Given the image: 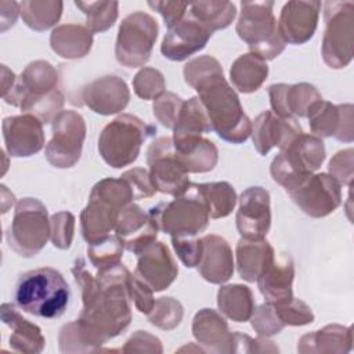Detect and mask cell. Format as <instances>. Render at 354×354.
I'll use <instances>...</instances> for the list:
<instances>
[{
    "mask_svg": "<svg viewBox=\"0 0 354 354\" xmlns=\"http://www.w3.org/2000/svg\"><path fill=\"white\" fill-rule=\"evenodd\" d=\"M72 274L83 300L80 315L73 321L75 333L84 353L95 351L130 325L131 274L119 263L93 277L83 259L75 261Z\"/></svg>",
    "mask_w": 354,
    "mask_h": 354,
    "instance_id": "obj_1",
    "label": "cell"
},
{
    "mask_svg": "<svg viewBox=\"0 0 354 354\" xmlns=\"http://www.w3.org/2000/svg\"><path fill=\"white\" fill-rule=\"evenodd\" d=\"M184 79L198 93L212 131L232 144L248 140L252 123L241 105L235 90L224 77L220 62L210 55H201L184 66Z\"/></svg>",
    "mask_w": 354,
    "mask_h": 354,
    "instance_id": "obj_2",
    "label": "cell"
},
{
    "mask_svg": "<svg viewBox=\"0 0 354 354\" xmlns=\"http://www.w3.org/2000/svg\"><path fill=\"white\" fill-rule=\"evenodd\" d=\"M3 100L36 116L41 123L53 122L65 102L64 94L58 88L55 68L43 59L30 62L17 77L12 88L3 95Z\"/></svg>",
    "mask_w": 354,
    "mask_h": 354,
    "instance_id": "obj_3",
    "label": "cell"
},
{
    "mask_svg": "<svg viewBox=\"0 0 354 354\" xmlns=\"http://www.w3.org/2000/svg\"><path fill=\"white\" fill-rule=\"evenodd\" d=\"M71 289L62 274L50 267L26 271L19 275L15 289V304L39 318H58L68 308Z\"/></svg>",
    "mask_w": 354,
    "mask_h": 354,
    "instance_id": "obj_4",
    "label": "cell"
},
{
    "mask_svg": "<svg viewBox=\"0 0 354 354\" xmlns=\"http://www.w3.org/2000/svg\"><path fill=\"white\" fill-rule=\"evenodd\" d=\"M133 201L131 188L122 177L98 181L80 213V231L84 241L90 245L109 236V232L115 230L119 213Z\"/></svg>",
    "mask_w": 354,
    "mask_h": 354,
    "instance_id": "obj_5",
    "label": "cell"
},
{
    "mask_svg": "<svg viewBox=\"0 0 354 354\" xmlns=\"http://www.w3.org/2000/svg\"><path fill=\"white\" fill-rule=\"evenodd\" d=\"M156 134V127L140 118L122 113L108 123L98 137V152L113 169L131 165L140 155L141 145Z\"/></svg>",
    "mask_w": 354,
    "mask_h": 354,
    "instance_id": "obj_6",
    "label": "cell"
},
{
    "mask_svg": "<svg viewBox=\"0 0 354 354\" xmlns=\"http://www.w3.org/2000/svg\"><path fill=\"white\" fill-rule=\"evenodd\" d=\"M274 1H241V15L236 22L238 36L249 46L250 53L264 61L274 59L283 48L277 19L272 14Z\"/></svg>",
    "mask_w": 354,
    "mask_h": 354,
    "instance_id": "obj_7",
    "label": "cell"
},
{
    "mask_svg": "<svg viewBox=\"0 0 354 354\" xmlns=\"http://www.w3.org/2000/svg\"><path fill=\"white\" fill-rule=\"evenodd\" d=\"M324 160V141L314 134L300 133L274 158L270 171L272 180L289 191L304 177L318 170Z\"/></svg>",
    "mask_w": 354,
    "mask_h": 354,
    "instance_id": "obj_8",
    "label": "cell"
},
{
    "mask_svg": "<svg viewBox=\"0 0 354 354\" xmlns=\"http://www.w3.org/2000/svg\"><path fill=\"white\" fill-rule=\"evenodd\" d=\"M149 212L159 228L171 238H192L206 230L210 218L196 184H189L183 195L167 203L160 202Z\"/></svg>",
    "mask_w": 354,
    "mask_h": 354,
    "instance_id": "obj_9",
    "label": "cell"
},
{
    "mask_svg": "<svg viewBox=\"0 0 354 354\" xmlns=\"http://www.w3.org/2000/svg\"><path fill=\"white\" fill-rule=\"evenodd\" d=\"M51 235L46 206L35 198L19 199L11 225L6 232L8 246L22 257L36 256Z\"/></svg>",
    "mask_w": 354,
    "mask_h": 354,
    "instance_id": "obj_10",
    "label": "cell"
},
{
    "mask_svg": "<svg viewBox=\"0 0 354 354\" xmlns=\"http://www.w3.org/2000/svg\"><path fill=\"white\" fill-rule=\"evenodd\" d=\"M324 10L326 29L322 39V58L329 68L340 69L353 59L354 3L326 1Z\"/></svg>",
    "mask_w": 354,
    "mask_h": 354,
    "instance_id": "obj_11",
    "label": "cell"
},
{
    "mask_svg": "<svg viewBox=\"0 0 354 354\" xmlns=\"http://www.w3.org/2000/svg\"><path fill=\"white\" fill-rule=\"evenodd\" d=\"M158 24L147 12L136 11L127 15L118 30L115 57L127 68L144 66L158 37Z\"/></svg>",
    "mask_w": 354,
    "mask_h": 354,
    "instance_id": "obj_12",
    "label": "cell"
},
{
    "mask_svg": "<svg viewBox=\"0 0 354 354\" xmlns=\"http://www.w3.org/2000/svg\"><path fill=\"white\" fill-rule=\"evenodd\" d=\"M53 137L46 147V159L58 169L75 166L82 155L86 123L75 111H61L53 119Z\"/></svg>",
    "mask_w": 354,
    "mask_h": 354,
    "instance_id": "obj_13",
    "label": "cell"
},
{
    "mask_svg": "<svg viewBox=\"0 0 354 354\" xmlns=\"http://www.w3.org/2000/svg\"><path fill=\"white\" fill-rule=\"evenodd\" d=\"M149 177L156 191L174 198L183 195L189 187L187 169L178 160L171 137H159L147 151Z\"/></svg>",
    "mask_w": 354,
    "mask_h": 354,
    "instance_id": "obj_14",
    "label": "cell"
},
{
    "mask_svg": "<svg viewBox=\"0 0 354 354\" xmlns=\"http://www.w3.org/2000/svg\"><path fill=\"white\" fill-rule=\"evenodd\" d=\"M342 185L326 173H311L286 191L303 213L321 218L335 212L342 203Z\"/></svg>",
    "mask_w": 354,
    "mask_h": 354,
    "instance_id": "obj_15",
    "label": "cell"
},
{
    "mask_svg": "<svg viewBox=\"0 0 354 354\" xmlns=\"http://www.w3.org/2000/svg\"><path fill=\"white\" fill-rule=\"evenodd\" d=\"M236 230L245 239H263L271 227L270 194L261 187H249L239 196Z\"/></svg>",
    "mask_w": 354,
    "mask_h": 354,
    "instance_id": "obj_16",
    "label": "cell"
},
{
    "mask_svg": "<svg viewBox=\"0 0 354 354\" xmlns=\"http://www.w3.org/2000/svg\"><path fill=\"white\" fill-rule=\"evenodd\" d=\"M212 35L213 32L207 26L188 14L169 28L160 44V53L170 61H184L205 48Z\"/></svg>",
    "mask_w": 354,
    "mask_h": 354,
    "instance_id": "obj_17",
    "label": "cell"
},
{
    "mask_svg": "<svg viewBox=\"0 0 354 354\" xmlns=\"http://www.w3.org/2000/svg\"><path fill=\"white\" fill-rule=\"evenodd\" d=\"M306 118L317 137H335L339 141H353V105H333L319 100L310 105Z\"/></svg>",
    "mask_w": 354,
    "mask_h": 354,
    "instance_id": "obj_18",
    "label": "cell"
},
{
    "mask_svg": "<svg viewBox=\"0 0 354 354\" xmlns=\"http://www.w3.org/2000/svg\"><path fill=\"white\" fill-rule=\"evenodd\" d=\"M159 230V224L151 212H144L138 205L130 203L119 213L115 235L126 250L138 254L156 239Z\"/></svg>",
    "mask_w": 354,
    "mask_h": 354,
    "instance_id": "obj_19",
    "label": "cell"
},
{
    "mask_svg": "<svg viewBox=\"0 0 354 354\" xmlns=\"http://www.w3.org/2000/svg\"><path fill=\"white\" fill-rule=\"evenodd\" d=\"M134 274L141 278L153 292L169 288L178 275V267L169 248L163 242L153 241L138 254Z\"/></svg>",
    "mask_w": 354,
    "mask_h": 354,
    "instance_id": "obj_20",
    "label": "cell"
},
{
    "mask_svg": "<svg viewBox=\"0 0 354 354\" xmlns=\"http://www.w3.org/2000/svg\"><path fill=\"white\" fill-rule=\"evenodd\" d=\"M1 129L10 156L28 158L44 147L43 123L30 113L4 118Z\"/></svg>",
    "mask_w": 354,
    "mask_h": 354,
    "instance_id": "obj_21",
    "label": "cell"
},
{
    "mask_svg": "<svg viewBox=\"0 0 354 354\" xmlns=\"http://www.w3.org/2000/svg\"><path fill=\"white\" fill-rule=\"evenodd\" d=\"M321 3L310 1H288L279 15L278 32L285 43L303 44L308 41L317 29Z\"/></svg>",
    "mask_w": 354,
    "mask_h": 354,
    "instance_id": "obj_22",
    "label": "cell"
},
{
    "mask_svg": "<svg viewBox=\"0 0 354 354\" xmlns=\"http://www.w3.org/2000/svg\"><path fill=\"white\" fill-rule=\"evenodd\" d=\"M303 133L295 118H281L272 111L261 112L252 124V140L260 155H267L274 147L285 148L293 138Z\"/></svg>",
    "mask_w": 354,
    "mask_h": 354,
    "instance_id": "obj_23",
    "label": "cell"
},
{
    "mask_svg": "<svg viewBox=\"0 0 354 354\" xmlns=\"http://www.w3.org/2000/svg\"><path fill=\"white\" fill-rule=\"evenodd\" d=\"M82 102L100 115H113L123 111L130 100V91L123 79L102 76L80 91Z\"/></svg>",
    "mask_w": 354,
    "mask_h": 354,
    "instance_id": "obj_24",
    "label": "cell"
},
{
    "mask_svg": "<svg viewBox=\"0 0 354 354\" xmlns=\"http://www.w3.org/2000/svg\"><path fill=\"white\" fill-rule=\"evenodd\" d=\"M268 95L272 112L281 118H306L310 105L322 100L318 90L308 83L271 84Z\"/></svg>",
    "mask_w": 354,
    "mask_h": 354,
    "instance_id": "obj_25",
    "label": "cell"
},
{
    "mask_svg": "<svg viewBox=\"0 0 354 354\" xmlns=\"http://www.w3.org/2000/svg\"><path fill=\"white\" fill-rule=\"evenodd\" d=\"M203 253L198 271L201 277L216 285L227 282L234 274V257L228 242L214 234L202 238Z\"/></svg>",
    "mask_w": 354,
    "mask_h": 354,
    "instance_id": "obj_26",
    "label": "cell"
},
{
    "mask_svg": "<svg viewBox=\"0 0 354 354\" xmlns=\"http://www.w3.org/2000/svg\"><path fill=\"white\" fill-rule=\"evenodd\" d=\"M192 333L198 343L213 353H234V333L225 319L213 308H202L192 321Z\"/></svg>",
    "mask_w": 354,
    "mask_h": 354,
    "instance_id": "obj_27",
    "label": "cell"
},
{
    "mask_svg": "<svg viewBox=\"0 0 354 354\" xmlns=\"http://www.w3.org/2000/svg\"><path fill=\"white\" fill-rule=\"evenodd\" d=\"M236 268L242 279L256 282L272 264L275 252L270 242L263 239L241 238L236 243Z\"/></svg>",
    "mask_w": 354,
    "mask_h": 354,
    "instance_id": "obj_28",
    "label": "cell"
},
{
    "mask_svg": "<svg viewBox=\"0 0 354 354\" xmlns=\"http://www.w3.org/2000/svg\"><path fill=\"white\" fill-rule=\"evenodd\" d=\"M295 278V266L289 254L281 253L274 257L272 264L256 281L260 293L268 303H279L293 297L292 282Z\"/></svg>",
    "mask_w": 354,
    "mask_h": 354,
    "instance_id": "obj_29",
    "label": "cell"
},
{
    "mask_svg": "<svg viewBox=\"0 0 354 354\" xmlns=\"http://www.w3.org/2000/svg\"><path fill=\"white\" fill-rule=\"evenodd\" d=\"M1 321L11 328L10 346L14 351L37 354L46 346V339L37 325L24 318L12 304H1Z\"/></svg>",
    "mask_w": 354,
    "mask_h": 354,
    "instance_id": "obj_30",
    "label": "cell"
},
{
    "mask_svg": "<svg viewBox=\"0 0 354 354\" xmlns=\"http://www.w3.org/2000/svg\"><path fill=\"white\" fill-rule=\"evenodd\" d=\"M174 152L188 173H206L214 169L218 160L216 145L205 137L173 140Z\"/></svg>",
    "mask_w": 354,
    "mask_h": 354,
    "instance_id": "obj_31",
    "label": "cell"
},
{
    "mask_svg": "<svg viewBox=\"0 0 354 354\" xmlns=\"http://www.w3.org/2000/svg\"><path fill=\"white\" fill-rule=\"evenodd\" d=\"M50 46L62 58H83L91 50L93 33L86 26L77 24L59 25L50 35Z\"/></svg>",
    "mask_w": 354,
    "mask_h": 354,
    "instance_id": "obj_32",
    "label": "cell"
},
{
    "mask_svg": "<svg viewBox=\"0 0 354 354\" xmlns=\"http://www.w3.org/2000/svg\"><path fill=\"white\" fill-rule=\"evenodd\" d=\"M351 328L326 325L325 328L301 336L297 344L299 353H347L351 350Z\"/></svg>",
    "mask_w": 354,
    "mask_h": 354,
    "instance_id": "obj_33",
    "label": "cell"
},
{
    "mask_svg": "<svg viewBox=\"0 0 354 354\" xmlns=\"http://www.w3.org/2000/svg\"><path fill=\"white\" fill-rule=\"evenodd\" d=\"M267 76V62L253 53L239 55L230 69L231 82L241 93H253L259 90Z\"/></svg>",
    "mask_w": 354,
    "mask_h": 354,
    "instance_id": "obj_34",
    "label": "cell"
},
{
    "mask_svg": "<svg viewBox=\"0 0 354 354\" xmlns=\"http://www.w3.org/2000/svg\"><path fill=\"white\" fill-rule=\"evenodd\" d=\"M218 310L235 322H246L254 311V299L252 290L239 283L221 286L217 292Z\"/></svg>",
    "mask_w": 354,
    "mask_h": 354,
    "instance_id": "obj_35",
    "label": "cell"
},
{
    "mask_svg": "<svg viewBox=\"0 0 354 354\" xmlns=\"http://www.w3.org/2000/svg\"><path fill=\"white\" fill-rule=\"evenodd\" d=\"M209 131H212V126L199 98L192 97L188 101H184L176 126L173 129L171 138L176 141L201 137L202 134Z\"/></svg>",
    "mask_w": 354,
    "mask_h": 354,
    "instance_id": "obj_36",
    "label": "cell"
},
{
    "mask_svg": "<svg viewBox=\"0 0 354 354\" xmlns=\"http://www.w3.org/2000/svg\"><path fill=\"white\" fill-rule=\"evenodd\" d=\"M212 218L227 217L236 205L234 187L227 181L196 184Z\"/></svg>",
    "mask_w": 354,
    "mask_h": 354,
    "instance_id": "obj_37",
    "label": "cell"
},
{
    "mask_svg": "<svg viewBox=\"0 0 354 354\" xmlns=\"http://www.w3.org/2000/svg\"><path fill=\"white\" fill-rule=\"evenodd\" d=\"M21 17L25 25L36 32L53 28L61 18L62 1H36L28 0L19 3Z\"/></svg>",
    "mask_w": 354,
    "mask_h": 354,
    "instance_id": "obj_38",
    "label": "cell"
},
{
    "mask_svg": "<svg viewBox=\"0 0 354 354\" xmlns=\"http://www.w3.org/2000/svg\"><path fill=\"white\" fill-rule=\"evenodd\" d=\"M189 14L212 32L231 25L236 10L231 1H196L189 4Z\"/></svg>",
    "mask_w": 354,
    "mask_h": 354,
    "instance_id": "obj_39",
    "label": "cell"
},
{
    "mask_svg": "<svg viewBox=\"0 0 354 354\" xmlns=\"http://www.w3.org/2000/svg\"><path fill=\"white\" fill-rule=\"evenodd\" d=\"M86 15V28L91 33L108 30L118 19V1H75Z\"/></svg>",
    "mask_w": 354,
    "mask_h": 354,
    "instance_id": "obj_40",
    "label": "cell"
},
{
    "mask_svg": "<svg viewBox=\"0 0 354 354\" xmlns=\"http://www.w3.org/2000/svg\"><path fill=\"white\" fill-rule=\"evenodd\" d=\"M123 250L124 248L116 235H109L105 239L87 246L88 259L98 271H104L119 264Z\"/></svg>",
    "mask_w": 354,
    "mask_h": 354,
    "instance_id": "obj_41",
    "label": "cell"
},
{
    "mask_svg": "<svg viewBox=\"0 0 354 354\" xmlns=\"http://www.w3.org/2000/svg\"><path fill=\"white\" fill-rule=\"evenodd\" d=\"M183 306L173 297H159L148 314V319L152 325L163 329L171 330L180 325L183 319Z\"/></svg>",
    "mask_w": 354,
    "mask_h": 354,
    "instance_id": "obj_42",
    "label": "cell"
},
{
    "mask_svg": "<svg viewBox=\"0 0 354 354\" xmlns=\"http://www.w3.org/2000/svg\"><path fill=\"white\" fill-rule=\"evenodd\" d=\"M274 306V310L281 319V322L292 326H301L311 324L314 321V314L311 308L301 301L300 299L290 297L288 300L279 301V303H271Z\"/></svg>",
    "mask_w": 354,
    "mask_h": 354,
    "instance_id": "obj_43",
    "label": "cell"
},
{
    "mask_svg": "<svg viewBox=\"0 0 354 354\" xmlns=\"http://www.w3.org/2000/svg\"><path fill=\"white\" fill-rule=\"evenodd\" d=\"M134 93L142 100H156L165 93L166 82L160 71L144 66L133 79Z\"/></svg>",
    "mask_w": 354,
    "mask_h": 354,
    "instance_id": "obj_44",
    "label": "cell"
},
{
    "mask_svg": "<svg viewBox=\"0 0 354 354\" xmlns=\"http://www.w3.org/2000/svg\"><path fill=\"white\" fill-rule=\"evenodd\" d=\"M183 104L184 101L178 95H176L174 93L166 91L155 100L152 106L153 116L158 119V122H160L162 126L173 130Z\"/></svg>",
    "mask_w": 354,
    "mask_h": 354,
    "instance_id": "obj_45",
    "label": "cell"
},
{
    "mask_svg": "<svg viewBox=\"0 0 354 354\" xmlns=\"http://www.w3.org/2000/svg\"><path fill=\"white\" fill-rule=\"evenodd\" d=\"M51 235L50 239L53 245L58 249H69L73 231H75V217L71 212H58L51 216Z\"/></svg>",
    "mask_w": 354,
    "mask_h": 354,
    "instance_id": "obj_46",
    "label": "cell"
},
{
    "mask_svg": "<svg viewBox=\"0 0 354 354\" xmlns=\"http://www.w3.org/2000/svg\"><path fill=\"white\" fill-rule=\"evenodd\" d=\"M252 328L257 332L259 336L268 337L279 333L285 328V325L278 318L274 306L266 301L264 304L254 308L252 315Z\"/></svg>",
    "mask_w": 354,
    "mask_h": 354,
    "instance_id": "obj_47",
    "label": "cell"
},
{
    "mask_svg": "<svg viewBox=\"0 0 354 354\" xmlns=\"http://www.w3.org/2000/svg\"><path fill=\"white\" fill-rule=\"evenodd\" d=\"M171 243L177 256L180 257L185 267L192 268L199 266L203 253L202 238H171Z\"/></svg>",
    "mask_w": 354,
    "mask_h": 354,
    "instance_id": "obj_48",
    "label": "cell"
},
{
    "mask_svg": "<svg viewBox=\"0 0 354 354\" xmlns=\"http://www.w3.org/2000/svg\"><path fill=\"white\" fill-rule=\"evenodd\" d=\"M120 177L131 188L134 199L151 198L156 192V188L152 184L149 173L145 169L134 167V169H130V170L124 171Z\"/></svg>",
    "mask_w": 354,
    "mask_h": 354,
    "instance_id": "obj_49",
    "label": "cell"
},
{
    "mask_svg": "<svg viewBox=\"0 0 354 354\" xmlns=\"http://www.w3.org/2000/svg\"><path fill=\"white\" fill-rule=\"evenodd\" d=\"M353 149H344L337 152L329 162V176H332L340 185L351 187L353 183Z\"/></svg>",
    "mask_w": 354,
    "mask_h": 354,
    "instance_id": "obj_50",
    "label": "cell"
},
{
    "mask_svg": "<svg viewBox=\"0 0 354 354\" xmlns=\"http://www.w3.org/2000/svg\"><path fill=\"white\" fill-rule=\"evenodd\" d=\"M153 290L136 274H131L130 277V297L134 301L136 308L142 313V314H149L155 299L152 296Z\"/></svg>",
    "mask_w": 354,
    "mask_h": 354,
    "instance_id": "obj_51",
    "label": "cell"
},
{
    "mask_svg": "<svg viewBox=\"0 0 354 354\" xmlns=\"http://www.w3.org/2000/svg\"><path fill=\"white\" fill-rule=\"evenodd\" d=\"M162 350L160 340L145 330H137L122 348L123 353H162Z\"/></svg>",
    "mask_w": 354,
    "mask_h": 354,
    "instance_id": "obj_52",
    "label": "cell"
},
{
    "mask_svg": "<svg viewBox=\"0 0 354 354\" xmlns=\"http://www.w3.org/2000/svg\"><path fill=\"white\" fill-rule=\"evenodd\" d=\"M148 6L163 17L167 29L180 22L185 17V11L189 8L188 3L180 1H148Z\"/></svg>",
    "mask_w": 354,
    "mask_h": 354,
    "instance_id": "obj_53",
    "label": "cell"
},
{
    "mask_svg": "<svg viewBox=\"0 0 354 354\" xmlns=\"http://www.w3.org/2000/svg\"><path fill=\"white\" fill-rule=\"evenodd\" d=\"M7 1H0V14H1V32H6L10 26H12L17 21L18 14L21 12V7L18 6L15 10H12L11 12H8L10 10H7ZM10 8H11V1H10Z\"/></svg>",
    "mask_w": 354,
    "mask_h": 354,
    "instance_id": "obj_54",
    "label": "cell"
}]
</instances>
